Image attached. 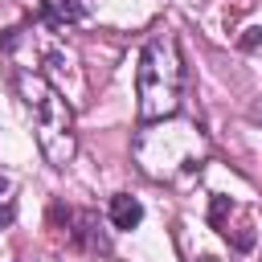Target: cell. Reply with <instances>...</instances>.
<instances>
[{"label":"cell","mask_w":262,"mask_h":262,"mask_svg":"<svg viewBox=\"0 0 262 262\" xmlns=\"http://www.w3.org/2000/svg\"><path fill=\"white\" fill-rule=\"evenodd\" d=\"M131 156H135V164H139V172L147 180L176 184V180L201 172V164L213 156V143H209V135L196 123H184V119L172 115V119L147 123L135 135Z\"/></svg>","instance_id":"1"},{"label":"cell","mask_w":262,"mask_h":262,"mask_svg":"<svg viewBox=\"0 0 262 262\" xmlns=\"http://www.w3.org/2000/svg\"><path fill=\"white\" fill-rule=\"evenodd\" d=\"M180 94H184V57L180 45L168 29L151 33L143 53H139V70H135V111L139 123H160L172 119L180 111Z\"/></svg>","instance_id":"2"},{"label":"cell","mask_w":262,"mask_h":262,"mask_svg":"<svg viewBox=\"0 0 262 262\" xmlns=\"http://www.w3.org/2000/svg\"><path fill=\"white\" fill-rule=\"evenodd\" d=\"M12 86L25 102V111L33 115V131H37V147L53 168H66L78 156V131H74V111L61 98V90L53 82L41 78V70H12Z\"/></svg>","instance_id":"3"},{"label":"cell","mask_w":262,"mask_h":262,"mask_svg":"<svg viewBox=\"0 0 262 262\" xmlns=\"http://www.w3.org/2000/svg\"><path fill=\"white\" fill-rule=\"evenodd\" d=\"M209 217H213V225L229 237L233 250H254V217H250L237 201H229V196H213Z\"/></svg>","instance_id":"4"},{"label":"cell","mask_w":262,"mask_h":262,"mask_svg":"<svg viewBox=\"0 0 262 262\" xmlns=\"http://www.w3.org/2000/svg\"><path fill=\"white\" fill-rule=\"evenodd\" d=\"M53 209L66 217V242L74 250H86V254H106L111 250V242L98 229V217L90 209H61V205H53Z\"/></svg>","instance_id":"5"},{"label":"cell","mask_w":262,"mask_h":262,"mask_svg":"<svg viewBox=\"0 0 262 262\" xmlns=\"http://www.w3.org/2000/svg\"><path fill=\"white\" fill-rule=\"evenodd\" d=\"M37 16H41V25H45V29L66 33V29H70V25H78L86 12H82V4H78V0H41Z\"/></svg>","instance_id":"6"},{"label":"cell","mask_w":262,"mask_h":262,"mask_svg":"<svg viewBox=\"0 0 262 262\" xmlns=\"http://www.w3.org/2000/svg\"><path fill=\"white\" fill-rule=\"evenodd\" d=\"M106 217H111L115 229H135V225L143 221V205H139L131 192H115L111 205H106Z\"/></svg>","instance_id":"7"},{"label":"cell","mask_w":262,"mask_h":262,"mask_svg":"<svg viewBox=\"0 0 262 262\" xmlns=\"http://www.w3.org/2000/svg\"><path fill=\"white\" fill-rule=\"evenodd\" d=\"M8 221H12V201H4V205H0V229H4Z\"/></svg>","instance_id":"8"},{"label":"cell","mask_w":262,"mask_h":262,"mask_svg":"<svg viewBox=\"0 0 262 262\" xmlns=\"http://www.w3.org/2000/svg\"><path fill=\"white\" fill-rule=\"evenodd\" d=\"M8 188H12V180H8V176H4V172H0V205H4V201H8Z\"/></svg>","instance_id":"9"}]
</instances>
